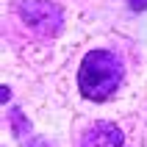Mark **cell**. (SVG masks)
<instances>
[{
    "label": "cell",
    "instance_id": "6",
    "mask_svg": "<svg viewBox=\"0 0 147 147\" xmlns=\"http://www.w3.org/2000/svg\"><path fill=\"white\" fill-rule=\"evenodd\" d=\"M0 100H3V103H8V100H11V89H8V86H3V89H0Z\"/></svg>",
    "mask_w": 147,
    "mask_h": 147
},
{
    "label": "cell",
    "instance_id": "5",
    "mask_svg": "<svg viewBox=\"0 0 147 147\" xmlns=\"http://www.w3.org/2000/svg\"><path fill=\"white\" fill-rule=\"evenodd\" d=\"M131 11H147V0H128Z\"/></svg>",
    "mask_w": 147,
    "mask_h": 147
},
{
    "label": "cell",
    "instance_id": "7",
    "mask_svg": "<svg viewBox=\"0 0 147 147\" xmlns=\"http://www.w3.org/2000/svg\"><path fill=\"white\" fill-rule=\"evenodd\" d=\"M28 147H50V144L45 139H31V142H28Z\"/></svg>",
    "mask_w": 147,
    "mask_h": 147
},
{
    "label": "cell",
    "instance_id": "1",
    "mask_svg": "<svg viewBox=\"0 0 147 147\" xmlns=\"http://www.w3.org/2000/svg\"><path fill=\"white\" fill-rule=\"evenodd\" d=\"M122 61L111 53V50L94 47L81 58V69H78V89L86 100H108L119 89L122 83Z\"/></svg>",
    "mask_w": 147,
    "mask_h": 147
},
{
    "label": "cell",
    "instance_id": "2",
    "mask_svg": "<svg viewBox=\"0 0 147 147\" xmlns=\"http://www.w3.org/2000/svg\"><path fill=\"white\" fill-rule=\"evenodd\" d=\"M17 11L22 22L42 36H58L64 28V11L53 0H20Z\"/></svg>",
    "mask_w": 147,
    "mask_h": 147
},
{
    "label": "cell",
    "instance_id": "4",
    "mask_svg": "<svg viewBox=\"0 0 147 147\" xmlns=\"http://www.w3.org/2000/svg\"><path fill=\"white\" fill-rule=\"evenodd\" d=\"M11 128H14V136H20V139L31 133V122L25 119V114L20 111V108H14V111H11Z\"/></svg>",
    "mask_w": 147,
    "mask_h": 147
},
{
    "label": "cell",
    "instance_id": "3",
    "mask_svg": "<svg viewBox=\"0 0 147 147\" xmlns=\"http://www.w3.org/2000/svg\"><path fill=\"white\" fill-rule=\"evenodd\" d=\"M81 147H125V133L114 122H94L83 133Z\"/></svg>",
    "mask_w": 147,
    "mask_h": 147
}]
</instances>
